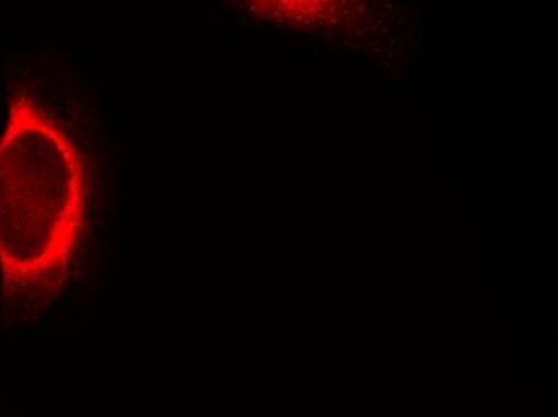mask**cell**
Instances as JSON below:
<instances>
[{
  "label": "cell",
  "mask_w": 558,
  "mask_h": 417,
  "mask_svg": "<svg viewBox=\"0 0 558 417\" xmlns=\"http://www.w3.org/2000/svg\"><path fill=\"white\" fill-rule=\"evenodd\" d=\"M76 138L28 91L0 138V277L10 296L60 293L80 259L90 188Z\"/></svg>",
  "instance_id": "obj_1"
}]
</instances>
